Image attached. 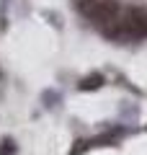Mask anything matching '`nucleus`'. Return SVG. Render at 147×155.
Returning a JSON list of instances; mask_svg holds the SVG:
<instances>
[{"label": "nucleus", "mask_w": 147, "mask_h": 155, "mask_svg": "<svg viewBox=\"0 0 147 155\" xmlns=\"http://www.w3.org/2000/svg\"><path fill=\"white\" fill-rule=\"evenodd\" d=\"M8 3L11 0H0V31H8Z\"/></svg>", "instance_id": "423d86ee"}, {"label": "nucleus", "mask_w": 147, "mask_h": 155, "mask_svg": "<svg viewBox=\"0 0 147 155\" xmlns=\"http://www.w3.org/2000/svg\"><path fill=\"white\" fill-rule=\"evenodd\" d=\"M44 16L49 18V23H52V26H57V28H62V16H60V13H52V11H44Z\"/></svg>", "instance_id": "6e6552de"}, {"label": "nucleus", "mask_w": 147, "mask_h": 155, "mask_svg": "<svg viewBox=\"0 0 147 155\" xmlns=\"http://www.w3.org/2000/svg\"><path fill=\"white\" fill-rule=\"evenodd\" d=\"M145 129H147V127H145Z\"/></svg>", "instance_id": "9d476101"}, {"label": "nucleus", "mask_w": 147, "mask_h": 155, "mask_svg": "<svg viewBox=\"0 0 147 155\" xmlns=\"http://www.w3.org/2000/svg\"><path fill=\"white\" fill-rule=\"evenodd\" d=\"M121 137H126V129L124 127H109V129H103L101 134L90 137V145H93V147H114Z\"/></svg>", "instance_id": "f03ea898"}, {"label": "nucleus", "mask_w": 147, "mask_h": 155, "mask_svg": "<svg viewBox=\"0 0 147 155\" xmlns=\"http://www.w3.org/2000/svg\"><path fill=\"white\" fill-rule=\"evenodd\" d=\"M80 13L93 23V26H98L103 31V28L114 26V23L119 21V16L124 13V5H121L119 0H93L90 5L80 8Z\"/></svg>", "instance_id": "f257e3e1"}, {"label": "nucleus", "mask_w": 147, "mask_h": 155, "mask_svg": "<svg viewBox=\"0 0 147 155\" xmlns=\"http://www.w3.org/2000/svg\"><path fill=\"white\" fill-rule=\"evenodd\" d=\"M103 85H106L103 72H88L85 78L77 80V91H80V93H93V91H101Z\"/></svg>", "instance_id": "7ed1b4c3"}, {"label": "nucleus", "mask_w": 147, "mask_h": 155, "mask_svg": "<svg viewBox=\"0 0 147 155\" xmlns=\"http://www.w3.org/2000/svg\"><path fill=\"white\" fill-rule=\"evenodd\" d=\"M18 153V145L13 137H3L0 140V155H16Z\"/></svg>", "instance_id": "39448f33"}, {"label": "nucleus", "mask_w": 147, "mask_h": 155, "mask_svg": "<svg viewBox=\"0 0 147 155\" xmlns=\"http://www.w3.org/2000/svg\"><path fill=\"white\" fill-rule=\"evenodd\" d=\"M88 150H93L90 137H80V140H75V142H72V147H70V153H67V155H85Z\"/></svg>", "instance_id": "20e7f679"}, {"label": "nucleus", "mask_w": 147, "mask_h": 155, "mask_svg": "<svg viewBox=\"0 0 147 155\" xmlns=\"http://www.w3.org/2000/svg\"><path fill=\"white\" fill-rule=\"evenodd\" d=\"M41 98L47 101V106H57V104H60V93H54V91H44Z\"/></svg>", "instance_id": "0eeeda50"}, {"label": "nucleus", "mask_w": 147, "mask_h": 155, "mask_svg": "<svg viewBox=\"0 0 147 155\" xmlns=\"http://www.w3.org/2000/svg\"><path fill=\"white\" fill-rule=\"evenodd\" d=\"M72 3H75V5H77V8H85V5H90L93 0H72Z\"/></svg>", "instance_id": "1a4fd4ad"}]
</instances>
